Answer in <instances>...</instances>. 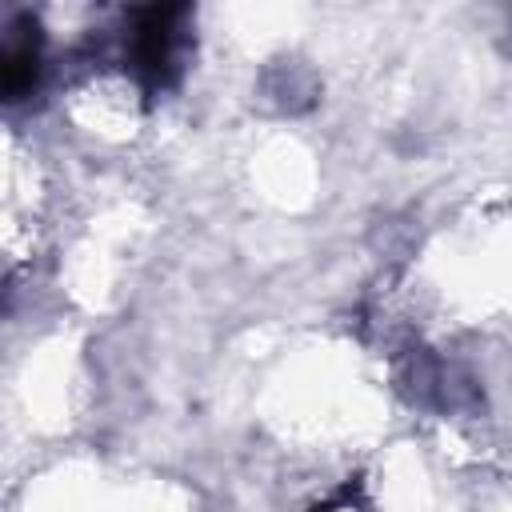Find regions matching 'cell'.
Masks as SVG:
<instances>
[{"label": "cell", "mask_w": 512, "mask_h": 512, "mask_svg": "<svg viewBox=\"0 0 512 512\" xmlns=\"http://www.w3.org/2000/svg\"><path fill=\"white\" fill-rule=\"evenodd\" d=\"M184 16H188V8H180V4H152V8L132 12L128 64L136 68V76L148 88H164L176 80L180 48H184V32H180Z\"/></svg>", "instance_id": "obj_1"}, {"label": "cell", "mask_w": 512, "mask_h": 512, "mask_svg": "<svg viewBox=\"0 0 512 512\" xmlns=\"http://www.w3.org/2000/svg\"><path fill=\"white\" fill-rule=\"evenodd\" d=\"M36 20L20 16L4 36H0V100H24L32 96L40 80V36Z\"/></svg>", "instance_id": "obj_2"}]
</instances>
